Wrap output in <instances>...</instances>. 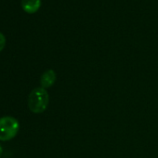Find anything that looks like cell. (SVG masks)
I'll list each match as a JSON object with an SVG mask.
<instances>
[{"label": "cell", "instance_id": "cell-2", "mask_svg": "<svg viewBox=\"0 0 158 158\" xmlns=\"http://www.w3.org/2000/svg\"><path fill=\"white\" fill-rule=\"evenodd\" d=\"M20 124L12 116H4L0 118V140H10L18 134Z\"/></svg>", "mask_w": 158, "mask_h": 158}, {"label": "cell", "instance_id": "cell-4", "mask_svg": "<svg viewBox=\"0 0 158 158\" xmlns=\"http://www.w3.org/2000/svg\"><path fill=\"white\" fill-rule=\"evenodd\" d=\"M41 6V0H22V8L27 13L36 12Z\"/></svg>", "mask_w": 158, "mask_h": 158}, {"label": "cell", "instance_id": "cell-5", "mask_svg": "<svg viewBox=\"0 0 158 158\" xmlns=\"http://www.w3.org/2000/svg\"><path fill=\"white\" fill-rule=\"evenodd\" d=\"M5 46H6V37L2 33H0V51H2L4 49Z\"/></svg>", "mask_w": 158, "mask_h": 158}, {"label": "cell", "instance_id": "cell-1", "mask_svg": "<svg viewBox=\"0 0 158 158\" xmlns=\"http://www.w3.org/2000/svg\"><path fill=\"white\" fill-rule=\"evenodd\" d=\"M49 96L48 91L43 88L33 89L28 98V107L34 114H42L48 108Z\"/></svg>", "mask_w": 158, "mask_h": 158}, {"label": "cell", "instance_id": "cell-3", "mask_svg": "<svg viewBox=\"0 0 158 158\" xmlns=\"http://www.w3.org/2000/svg\"><path fill=\"white\" fill-rule=\"evenodd\" d=\"M56 79H57V74L55 73L54 70L49 69L48 71H46L40 79V83H41V88L43 89H48L50 88L54 85V83L56 82Z\"/></svg>", "mask_w": 158, "mask_h": 158}, {"label": "cell", "instance_id": "cell-6", "mask_svg": "<svg viewBox=\"0 0 158 158\" xmlns=\"http://www.w3.org/2000/svg\"><path fill=\"white\" fill-rule=\"evenodd\" d=\"M2 152H3V150H2V146L0 145V158H1V156H2Z\"/></svg>", "mask_w": 158, "mask_h": 158}]
</instances>
